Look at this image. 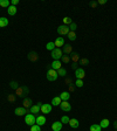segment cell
Listing matches in <instances>:
<instances>
[{"instance_id": "cell-13", "label": "cell", "mask_w": 117, "mask_h": 131, "mask_svg": "<svg viewBox=\"0 0 117 131\" xmlns=\"http://www.w3.org/2000/svg\"><path fill=\"white\" fill-rule=\"evenodd\" d=\"M62 125H63V124H62L60 121H58V122H54L53 124H52V130L53 131H61Z\"/></svg>"}, {"instance_id": "cell-38", "label": "cell", "mask_w": 117, "mask_h": 131, "mask_svg": "<svg viewBox=\"0 0 117 131\" xmlns=\"http://www.w3.org/2000/svg\"><path fill=\"white\" fill-rule=\"evenodd\" d=\"M8 101L9 102H14V101H15V95H14V94H11V95H8Z\"/></svg>"}, {"instance_id": "cell-36", "label": "cell", "mask_w": 117, "mask_h": 131, "mask_svg": "<svg viewBox=\"0 0 117 131\" xmlns=\"http://www.w3.org/2000/svg\"><path fill=\"white\" fill-rule=\"evenodd\" d=\"M76 28H77V25H76L75 22H73L72 25L69 26V31H70V32H75V31H76Z\"/></svg>"}, {"instance_id": "cell-14", "label": "cell", "mask_w": 117, "mask_h": 131, "mask_svg": "<svg viewBox=\"0 0 117 131\" xmlns=\"http://www.w3.org/2000/svg\"><path fill=\"white\" fill-rule=\"evenodd\" d=\"M70 126H72L73 129H77L78 125H80V123H78V121L76 120V118H70L69 120V123H68Z\"/></svg>"}, {"instance_id": "cell-29", "label": "cell", "mask_w": 117, "mask_h": 131, "mask_svg": "<svg viewBox=\"0 0 117 131\" xmlns=\"http://www.w3.org/2000/svg\"><path fill=\"white\" fill-rule=\"evenodd\" d=\"M72 23H73V21H72V19H70V18H68V17H64L63 18V25L70 26Z\"/></svg>"}, {"instance_id": "cell-34", "label": "cell", "mask_w": 117, "mask_h": 131, "mask_svg": "<svg viewBox=\"0 0 117 131\" xmlns=\"http://www.w3.org/2000/svg\"><path fill=\"white\" fill-rule=\"evenodd\" d=\"M31 131H41V126L38 125V124H34L31 126Z\"/></svg>"}, {"instance_id": "cell-31", "label": "cell", "mask_w": 117, "mask_h": 131, "mask_svg": "<svg viewBox=\"0 0 117 131\" xmlns=\"http://www.w3.org/2000/svg\"><path fill=\"white\" fill-rule=\"evenodd\" d=\"M9 87H11L12 89L17 90L18 88H19V84H18V82H17V81H11V83H9Z\"/></svg>"}, {"instance_id": "cell-44", "label": "cell", "mask_w": 117, "mask_h": 131, "mask_svg": "<svg viewBox=\"0 0 117 131\" xmlns=\"http://www.w3.org/2000/svg\"><path fill=\"white\" fill-rule=\"evenodd\" d=\"M72 67H73V69H74V70H76V69H77V63H73Z\"/></svg>"}, {"instance_id": "cell-7", "label": "cell", "mask_w": 117, "mask_h": 131, "mask_svg": "<svg viewBox=\"0 0 117 131\" xmlns=\"http://www.w3.org/2000/svg\"><path fill=\"white\" fill-rule=\"evenodd\" d=\"M60 108L64 112H69L72 110V105H70V103H68V101H62L60 104Z\"/></svg>"}, {"instance_id": "cell-21", "label": "cell", "mask_w": 117, "mask_h": 131, "mask_svg": "<svg viewBox=\"0 0 117 131\" xmlns=\"http://www.w3.org/2000/svg\"><path fill=\"white\" fill-rule=\"evenodd\" d=\"M62 52L63 53H66L68 55V54H72L73 53V47L70 45H64V47H63V49H62Z\"/></svg>"}, {"instance_id": "cell-20", "label": "cell", "mask_w": 117, "mask_h": 131, "mask_svg": "<svg viewBox=\"0 0 117 131\" xmlns=\"http://www.w3.org/2000/svg\"><path fill=\"white\" fill-rule=\"evenodd\" d=\"M109 124H110V121L109 120H107V118H104V120H102L100 122V126L102 129H106V128H108L109 126Z\"/></svg>"}, {"instance_id": "cell-11", "label": "cell", "mask_w": 117, "mask_h": 131, "mask_svg": "<svg viewBox=\"0 0 117 131\" xmlns=\"http://www.w3.org/2000/svg\"><path fill=\"white\" fill-rule=\"evenodd\" d=\"M50 66H52V69H54V70L57 72L60 68H62V62H61V60H54Z\"/></svg>"}, {"instance_id": "cell-9", "label": "cell", "mask_w": 117, "mask_h": 131, "mask_svg": "<svg viewBox=\"0 0 117 131\" xmlns=\"http://www.w3.org/2000/svg\"><path fill=\"white\" fill-rule=\"evenodd\" d=\"M28 91H29V90H28L27 87H21V88L19 87V88L15 90V95L17 96H25L26 94H28Z\"/></svg>"}, {"instance_id": "cell-32", "label": "cell", "mask_w": 117, "mask_h": 131, "mask_svg": "<svg viewBox=\"0 0 117 131\" xmlns=\"http://www.w3.org/2000/svg\"><path fill=\"white\" fill-rule=\"evenodd\" d=\"M74 86L77 87V88H82V87H83V81H82V80L76 78V81H75V83H74Z\"/></svg>"}, {"instance_id": "cell-19", "label": "cell", "mask_w": 117, "mask_h": 131, "mask_svg": "<svg viewBox=\"0 0 117 131\" xmlns=\"http://www.w3.org/2000/svg\"><path fill=\"white\" fill-rule=\"evenodd\" d=\"M6 26H8V19L5 17H1L0 18V27L4 28V27H6Z\"/></svg>"}, {"instance_id": "cell-18", "label": "cell", "mask_w": 117, "mask_h": 131, "mask_svg": "<svg viewBox=\"0 0 117 131\" xmlns=\"http://www.w3.org/2000/svg\"><path fill=\"white\" fill-rule=\"evenodd\" d=\"M60 98H61L62 101H68L70 98V94L69 91H63L60 94Z\"/></svg>"}, {"instance_id": "cell-5", "label": "cell", "mask_w": 117, "mask_h": 131, "mask_svg": "<svg viewBox=\"0 0 117 131\" xmlns=\"http://www.w3.org/2000/svg\"><path fill=\"white\" fill-rule=\"evenodd\" d=\"M14 112H15L17 116H26L27 112H29V109L24 108V106H19V108H17L14 110Z\"/></svg>"}, {"instance_id": "cell-16", "label": "cell", "mask_w": 117, "mask_h": 131, "mask_svg": "<svg viewBox=\"0 0 117 131\" xmlns=\"http://www.w3.org/2000/svg\"><path fill=\"white\" fill-rule=\"evenodd\" d=\"M54 43H55L56 48H60V47H62V46H64V39L63 38H57V39L54 41Z\"/></svg>"}, {"instance_id": "cell-27", "label": "cell", "mask_w": 117, "mask_h": 131, "mask_svg": "<svg viewBox=\"0 0 117 131\" xmlns=\"http://www.w3.org/2000/svg\"><path fill=\"white\" fill-rule=\"evenodd\" d=\"M90 131H101L102 130V128L100 126V124H92V125H90Z\"/></svg>"}, {"instance_id": "cell-10", "label": "cell", "mask_w": 117, "mask_h": 131, "mask_svg": "<svg viewBox=\"0 0 117 131\" xmlns=\"http://www.w3.org/2000/svg\"><path fill=\"white\" fill-rule=\"evenodd\" d=\"M84 76H86V72H84L83 68H77L75 70V77L78 80H83Z\"/></svg>"}, {"instance_id": "cell-8", "label": "cell", "mask_w": 117, "mask_h": 131, "mask_svg": "<svg viewBox=\"0 0 117 131\" xmlns=\"http://www.w3.org/2000/svg\"><path fill=\"white\" fill-rule=\"evenodd\" d=\"M40 111H41L42 114H45V115L52 112V104H49V103H42V106H41V109H40Z\"/></svg>"}, {"instance_id": "cell-3", "label": "cell", "mask_w": 117, "mask_h": 131, "mask_svg": "<svg viewBox=\"0 0 117 131\" xmlns=\"http://www.w3.org/2000/svg\"><path fill=\"white\" fill-rule=\"evenodd\" d=\"M57 34L58 35H68V33H69V26H66V25H61L57 27Z\"/></svg>"}, {"instance_id": "cell-1", "label": "cell", "mask_w": 117, "mask_h": 131, "mask_svg": "<svg viewBox=\"0 0 117 131\" xmlns=\"http://www.w3.org/2000/svg\"><path fill=\"white\" fill-rule=\"evenodd\" d=\"M25 123L27 124V125L32 126L34 125V124H36V117H35V115L33 114H27L25 116Z\"/></svg>"}, {"instance_id": "cell-46", "label": "cell", "mask_w": 117, "mask_h": 131, "mask_svg": "<svg viewBox=\"0 0 117 131\" xmlns=\"http://www.w3.org/2000/svg\"><path fill=\"white\" fill-rule=\"evenodd\" d=\"M115 131H117V130H115Z\"/></svg>"}, {"instance_id": "cell-22", "label": "cell", "mask_w": 117, "mask_h": 131, "mask_svg": "<svg viewBox=\"0 0 117 131\" xmlns=\"http://www.w3.org/2000/svg\"><path fill=\"white\" fill-rule=\"evenodd\" d=\"M7 13H8L9 15H15V14H17V7L11 5L8 8H7Z\"/></svg>"}, {"instance_id": "cell-24", "label": "cell", "mask_w": 117, "mask_h": 131, "mask_svg": "<svg viewBox=\"0 0 117 131\" xmlns=\"http://www.w3.org/2000/svg\"><path fill=\"white\" fill-rule=\"evenodd\" d=\"M55 43L54 42H48L47 45H46V49L47 50H50V52H53L54 49H55Z\"/></svg>"}, {"instance_id": "cell-2", "label": "cell", "mask_w": 117, "mask_h": 131, "mask_svg": "<svg viewBox=\"0 0 117 131\" xmlns=\"http://www.w3.org/2000/svg\"><path fill=\"white\" fill-rule=\"evenodd\" d=\"M57 72L54 69H48L47 72V80L48 81H56V78H57Z\"/></svg>"}, {"instance_id": "cell-45", "label": "cell", "mask_w": 117, "mask_h": 131, "mask_svg": "<svg viewBox=\"0 0 117 131\" xmlns=\"http://www.w3.org/2000/svg\"><path fill=\"white\" fill-rule=\"evenodd\" d=\"M114 128H115V130H117V121L114 122Z\"/></svg>"}, {"instance_id": "cell-28", "label": "cell", "mask_w": 117, "mask_h": 131, "mask_svg": "<svg viewBox=\"0 0 117 131\" xmlns=\"http://www.w3.org/2000/svg\"><path fill=\"white\" fill-rule=\"evenodd\" d=\"M72 60H73V63H77V61L80 60V55L77 53H73L72 54Z\"/></svg>"}, {"instance_id": "cell-41", "label": "cell", "mask_w": 117, "mask_h": 131, "mask_svg": "<svg viewBox=\"0 0 117 131\" xmlns=\"http://www.w3.org/2000/svg\"><path fill=\"white\" fill-rule=\"evenodd\" d=\"M90 6H91V7H96V6H97V1H91Z\"/></svg>"}, {"instance_id": "cell-15", "label": "cell", "mask_w": 117, "mask_h": 131, "mask_svg": "<svg viewBox=\"0 0 117 131\" xmlns=\"http://www.w3.org/2000/svg\"><path fill=\"white\" fill-rule=\"evenodd\" d=\"M36 124L40 125V126L45 125L46 124V117L45 116H38V117H36Z\"/></svg>"}, {"instance_id": "cell-37", "label": "cell", "mask_w": 117, "mask_h": 131, "mask_svg": "<svg viewBox=\"0 0 117 131\" xmlns=\"http://www.w3.org/2000/svg\"><path fill=\"white\" fill-rule=\"evenodd\" d=\"M80 63H81V66H87V64H89V60L88 59H81L80 60Z\"/></svg>"}, {"instance_id": "cell-35", "label": "cell", "mask_w": 117, "mask_h": 131, "mask_svg": "<svg viewBox=\"0 0 117 131\" xmlns=\"http://www.w3.org/2000/svg\"><path fill=\"white\" fill-rule=\"evenodd\" d=\"M69 61H70V57L68 55L62 56V57H61V62H62V63H68Z\"/></svg>"}, {"instance_id": "cell-12", "label": "cell", "mask_w": 117, "mask_h": 131, "mask_svg": "<svg viewBox=\"0 0 117 131\" xmlns=\"http://www.w3.org/2000/svg\"><path fill=\"white\" fill-rule=\"evenodd\" d=\"M27 57H28V60H29L31 62H36L38 60H39V55H38L36 52H31V53H28Z\"/></svg>"}, {"instance_id": "cell-39", "label": "cell", "mask_w": 117, "mask_h": 131, "mask_svg": "<svg viewBox=\"0 0 117 131\" xmlns=\"http://www.w3.org/2000/svg\"><path fill=\"white\" fill-rule=\"evenodd\" d=\"M66 83H67L68 86H72V84H74V83H73V81H72V78H66Z\"/></svg>"}, {"instance_id": "cell-23", "label": "cell", "mask_w": 117, "mask_h": 131, "mask_svg": "<svg viewBox=\"0 0 117 131\" xmlns=\"http://www.w3.org/2000/svg\"><path fill=\"white\" fill-rule=\"evenodd\" d=\"M32 106V100L31 98H25L24 100V108L29 109Z\"/></svg>"}, {"instance_id": "cell-4", "label": "cell", "mask_w": 117, "mask_h": 131, "mask_svg": "<svg viewBox=\"0 0 117 131\" xmlns=\"http://www.w3.org/2000/svg\"><path fill=\"white\" fill-rule=\"evenodd\" d=\"M63 56V52L60 48H55V49L52 52V57L54 60H61V57Z\"/></svg>"}, {"instance_id": "cell-33", "label": "cell", "mask_w": 117, "mask_h": 131, "mask_svg": "<svg viewBox=\"0 0 117 131\" xmlns=\"http://www.w3.org/2000/svg\"><path fill=\"white\" fill-rule=\"evenodd\" d=\"M69 120L70 118L68 117V116H62L61 120H60V122H61L62 124H68V123H69Z\"/></svg>"}, {"instance_id": "cell-43", "label": "cell", "mask_w": 117, "mask_h": 131, "mask_svg": "<svg viewBox=\"0 0 117 131\" xmlns=\"http://www.w3.org/2000/svg\"><path fill=\"white\" fill-rule=\"evenodd\" d=\"M69 90H70V91H74V90H75V86H74V84L69 86Z\"/></svg>"}, {"instance_id": "cell-25", "label": "cell", "mask_w": 117, "mask_h": 131, "mask_svg": "<svg viewBox=\"0 0 117 131\" xmlns=\"http://www.w3.org/2000/svg\"><path fill=\"white\" fill-rule=\"evenodd\" d=\"M57 75L58 76H62V77H66V75H67V70L64 69L63 67L60 68V69L57 70Z\"/></svg>"}, {"instance_id": "cell-6", "label": "cell", "mask_w": 117, "mask_h": 131, "mask_svg": "<svg viewBox=\"0 0 117 131\" xmlns=\"http://www.w3.org/2000/svg\"><path fill=\"white\" fill-rule=\"evenodd\" d=\"M41 106H42V103H41V102H39V103H36V104H33V105L29 108V112H31V114H33V115L39 114Z\"/></svg>"}, {"instance_id": "cell-26", "label": "cell", "mask_w": 117, "mask_h": 131, "mask_svg": "<svg viewBox=\"0 0 117 131\" xmlns=\"http://www.w3.org/2000/svg\"><path fill=\"white\" fill-rule=\"evenodd\" d=\"M0 6L8 8L9 6H11V3H9V0H0Z\"/></svg>"}, {"instance_id": "cell-30", "label": "cell", "mask_w": 117, "mask_h": 131, "mask_svg": "<svg viewBox=\"0 0 117 131\" xmlns=\"http://www.w3.org/2000/svg\"><path fill=\"white\" fill-rule=\"evenodd\" d=\"M68 39H69L70 41L76 40V33L75 32H69V33H68Z\"/></svg>"}, {"instance_id": "cell-17", "label": "cell", "mask_w": 117, "mask_h": 131, "mask_svg": "<svg viewBox=\"0 0 117 131\" xmlns=\"http://www.w3.org/2000/svg\"><path fill=\"white\" fill-rule=\"evenodd\" d=\"M61 102H62V100L60 98V96H56V97H54L53 100H52V106H57V105H60L61 104Z\"/></svg>"}, {"instance_id": "cell-40", "label": "cell", "mask_w": 117, "mask_h": 131, "mask_svg": "<svg viewBox=\"0 0 117 131\" xmlns=\"http://www.w3.org/2000/svg\"><path fill=\"white\" fill-rule=\"evenodd\" d=\"M18 4H19V0H12L11 5L12 6H15V5H18Z\"/></svg>"}, {"instance_id": "cell-42", "label": "cell", "mask_w": 117, "mask_h": 131, "mask_svg": "<svg viewBox=\"0 0 117 131\" xmlns=\"http://www.w3.org/2000/svg\"><path fill=\"white\" fill-rule=\"evenodd\" d=\"M97 4H101V5H103V4H107V0H98Z\"/></svg>"}]
</instances>
